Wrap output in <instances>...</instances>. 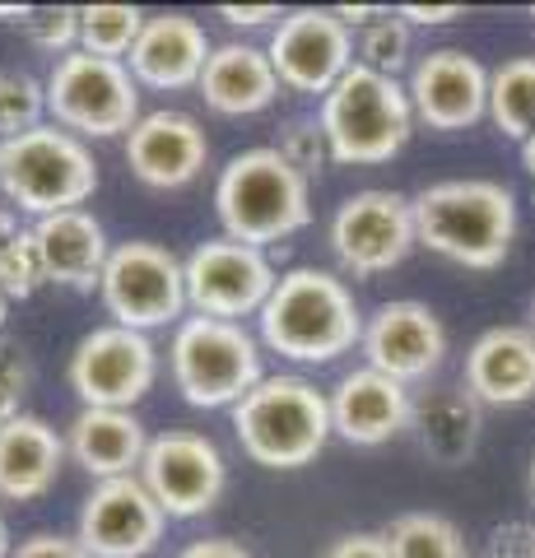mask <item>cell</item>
I'll list each match as a JSON object with an SVG mask.
<instances>
[{
    "label": "cell",
    "instance_id": "obj_38",
    "mask_svg": "<svg viewBox=\"0 0 535 558\" xmlns=\"http://www.w3.org/2000/svg\"><path fill=\"white\" fill-rule=\"evenodd\" d=\"M326 558H391V545H387V535L358 531V535H340L336 545L326 549Z\"/></svg>",
    "mask_w": 535,
    "mask_h": 558
},
{
    "label": "cell",
    "instance_id": "obj_3",
    "mask_svg": "<svg viewBox=\"0 0 535 558\" xmlns=\"http://www.w3.org/2000/svg\"><path fill=\"white\" fill-rule=\"evenodd\" d=\"M215 209L223 238L266 247V242L307 229L313 196H307V178L284 163L280 149H247L219 172Z\"/></svg>",
    "mask_w": 535,
    "mask_h": 558
},
{
    "label": "cell",
    "instance_id": "obj_43",
    "mask_svg": "<svg viewBox=\"0 0 535 558\" xmlns=\"http://www.w3.org/2000/svg\"><path fill=\"white\" fill-rule=\"evenodd\" d=\"M20 233H24V229H20V215H14L10 205H0V252H5L10 242L20 238Z\"/></svg>",
    "mask_w": 535,
    "mask_h": 558
},
{
    "label": "cell",
    "instance_id": "obj_26",
    "mask_svg": "<svg viewBox=\"0 0 535 558\" xmlns=\"http://www.w3.org/2000/svg\"><path fill=\"white\" fill-rule=\"evenodd\" d=\"M414 433L428 461L465 465L479 447V400L471 391H434L414 405Z\"/></svg>",
    "mask_w": 535,
    "mask_h": 558
},
{
    "label": "cell",
    "instance_id": "obj_36",
    "mask_svg": "<svg viewBox=\"0 0 535 558\" xmlns=\"http://www.w3.org/2000/svg\"><path fill=\"white\" fill-rule=\"evenodd\" d=\"M485 558H535V526L526 521H508L489 535V549Z\"/></svg>",
    "mask_w": 535,
    "mask_h": 558
},
{
    "label": "cell",
    "instance_id": "obj_34",
    "mask_svg": "<svg viewBox=\"0 0 535 558\" xmlns=\"http://www.w3.org/2000/svg\"><path fill=\"white\" fill-rule=\"evenodd\" d=\"M284 154V163L293 172H303V178H313V172L326 168V159H331V145H326V131H321V121H289L284 135H280V145H275Z\"/></svg>",
    "mask_w": 535,
    "mask_h": 558
},
{
    "label": "cell",
    "instance_id": "obj_44",
    "mask_svg": "<svg viewBox=\"0 0 535 558\" xmlns=\"http://www.w3.org/2000/svg\"><path fill=\"white\" fill-rule=\"evenodd\" d=\"M28 14H33V5H0V20L5 24H24Z\"/></svg>",
    "mask_w": 535,
    "mask_h": 558
},
{
    "label": "cell",
    "instance_id": "obj_50",
    "mask_svg": "<svg viewBox=\"0 0 535 558\" xmlns=\"http://www.w3.org/2000/svg\"><path fill=\"white\" fill-rule=\"evenodd\" d=\"M531 20H535V5H531Z\"/></svg>",
    "mask_w": 535,
    "mask_h": 558
},
{
    "label": "cell",
    "instance_id": "obj_14",
    "mask_svg": "<svg viewBox=\"0 0 535 558\" xmlns=\"http://www.w3.org/2000/svg\"><path fill=\"white\" fill-rule=\"evenodd\" d=\"M280 84L293 94H331L354 65V38L336 20V10H293L275 24V38L266 47Z\"/></svg>",
    "mask_w": 535,
    "mask_h": 558
},
{
    "label": "cell",
    "instance_id": "obj_48",
    "mask_svg": "<svg viewBox=\"0 0 535 558\" xmlns=\"http://www.w3.org/2000/svg\"><path fill=\"white\" fill-rule=\"evenodd\" d=\"M531 494H535V461H531Z\"/></svg>",
    "mask_w": 535,
    "mask_h": 558
},
{
    "label": "cell",
    "instance_id": "obj_1",
    "mask_svg": "<svg viewBox=\"0 0 535 558\" xmlns=\"http://www.w3.org/2000/svg\"><path fill=\"white\" fill-rule=\"evenodd\" d=\"M410 209L414 233L428 252L457 260L465 270H494L508 260L516 238V201L503 182H434L410 201Z\"/></svg>",
    "mask_w": 535,
    "mask_h": 558
},
{
    "label": "cell",
    "instance_id": "obj_23",
    "mask_svg": "<svg viewBox=\"0 0 535 558\" xmlns=\"http://www.w3.org/2000/svg\"><path fill=\"white\" fill-rule=\"evenodd\" d=\"M65 461V438L38 414H20L0 428V498L38 502L51 494Z\"/></svg>",
    "mask_w": 535,
    "mask_h": 558
},
{
    "label": "cell",
    "instance_id": "obj_28",
    "mask_svg": "<svg viewBox=\"0 0 535 558\" xmlns=\"http://www.w3.org/2000/svg\"><path fill=\"white\" fill-rule=\"evenodd\" d=\"M391 558H471L461 531L438 512H405L387 526Z\"/></svg>",
    "mask_w": 535,
    "mask_h": 558
},
{
    "label": "cell",
    "instance_id": "obj_45",
    "mask_svg": "<svg viewBox=\"0 0 535 558\" xmlns=\"http://www.w3.org/2000/svg\"><path fill=\"white\" fill-rule=\"evenodd\" d=\"M522 163H526V172L535 178V135H531V140H522Z\"/></svg>",
    "mask_w": 535,
    "mask_h": 558
},
{
    "label": "cell",
    "instance_id": "obj_16",
    "mask_svg": "<svg viewBox=\"0 0 535 558\" xmlns=\"http://www.w3.org/2000/svg\"><path fill=\"white\" fill-rule=\"evenodd\" d=\"M410 102L428 131H465L489 117V70L457 47L428 51L410 75Z\"/></svg>",
    "mask_w": 535,
    "mask_h": 558
},
{
    "label": "cell",
    "instance_id": "obj_46",
    "mask_svg": "<svg viewBox=\"0 0 535 558\" xmlns=\"http://www.w3.org/2000/svg\"><path fill=\"white\" fill-rule=\"evenodd\" d=\"M10 526H5V517H0V558H10Z\"/></svg>",
    "mask_w": 535,
    "mask_h": 558
},
{
    "label": "cell",
    "instance_id": "obj_24",
    "mask_svg": "<svg viewBox=\"0 0 535 558\" xmlns=\"http://www.w3.org/2000/svg\"><path fill=\"white\" fill-rule=\"evenodd\" d=\"M145 451V424L131 410H80L71 433H65V457H75V465L89 470L98 484L135 475Z\"/></svg>",
    "mask_w": 535,
    "mask_h": 558
},
{
    "label": "cell",
    "instance_id": "obj_8",
    "mask_svg": "<svg viewBox=\"0 0 535 558\" xmlns=\"http://www.w3.org/2000/svg\"><path fill=\"white\" fill-rule=\"evenodd\" d=\"M47 112L51 126L71 135H89V140L131 135L135 121H141V84L131 80L126 61L89 57V51L75 47L47 75Z\"/></svg>",
    "mask_w": 535,
    "mask_h": 558
},
{
    "label": "cell",
    "instance_id": "obj_42",
    "mask_svg": "<svg viewBox=\"0 0 535 558\" xmlns=\"http://www.w3.org/2000/svg\"><path fill=\"white\" fill-rule=\"evenodd\" d=\"M336 20L344 24V28H350V24H373V20H382V10H377V5H340L336 10Z\"/></svg>",
    "mask_w": 535,
    "mask_h": 558
},
{
    "label": "cell",
    "instance_id": "obj_6",
    "mask_svg": "<svg viewBox=\"0 0 535 558\" xmlns=\"http://www.w3.org/2000/svg\"><path fill=\"white\" fill-rule=\"evenodd\" d=\"M0 191L33 219L84 209L98 191V163L80 135L42 121L24 135L0 140Z\"/></svg>",
    "mask_w": 535,
    "mask_h": 558
},
{
    "label": "cell",
    "instance_id": "obj_47",
    "mask_svg": "<svg viewBox=\"0 0 535 558\" xmlns=\"http://www.w3.org/2000/svg\"><path fill=\"white\" fill-rule=\"evenodd\" d=\"M5 312H10V303H5V293H0V326H5Z\"/></svg>",
    "mask_w": 535,
    "mask_h": 558
},
{
    "label": "cell",
    "instance_id": "obj_35",
    "mask_svg": "<svg viewBox=\"0 0 535 558\" xmlns=\"http://www.w3.org/2000/svg\"><path fill=\"white\" fill-rule=\"evenodd\" d=\"M28 387V368L14 344H0V428L20 418V396Z\"/></svg>",
    "mask_w": 535,
    "mask_h": 558
},
{
    "label": "cell",
    "instance_id": "obj_25",
    "mask_svg": "<svg viewBox=\"0 0 535 558\" xmlns=\"http://www.w3.org/2000/svg\"><path fill=\"white\" fill-rule=\"evenodd\" d=\"M200 98L223 117H252V112H266L280 98V75H275V65L262 47L223 43L205 61Z\"/></svg>",
    "mask_w": 535,
    "mask_h": 558
},
{
    "label": "cell",
    "instance_id": "obj_2",
    "mask_svg": "<svg viewBox=\"0 0 535 558\" xmlns=\"http://www.w3.org/2000/svg\"><path fill=\"white\" fill-rule=\"evenodd\" d=\"M262 340L293 363H331L364 340V317L344 279L299 266L275 279L262 307Z\"/></svg>",
    "mask_w": 535,
    "mask_h": 558
},
{
    "label": "cell",
    "instance_id": "obj_20",
    "mask_svg": "<svg viewBox=\"0 0 535 558\" xmlns=\"http://www.w3.org/2000/svg\"><path fill=\"white\" fill-rule=\"evenodd\" d=\"M410 418H414L410 391L373 368L340 377V387L331 391V433H340L354 447L391 442L401 428H410Z\"/></svg>",
    "mask_w": 535,
    "mask_h": 558
},
{
    "label": "cell",
    "instance_id": "obj_7",
    "mask_svg": "<svg viewBox=\"0 0 535 558\" xmlns=\"http://www.w3.org/2000/svg\"><path fill=\"white\" fill-rule=\"evenodd\" d=\"M172 381L186 405L196 410H223L238 405L256 381H262V354L256 340L238 322L215 317H186L168 349Z\"/></svg>",
    "mask_w": 535,
    "mask_h": 558
},
{
    "label": "cell",
    "instance_id": "obj_9",
    "mask_svg": "<svg viewBox=\"0 0 535 558\" xmlns=\"http://www.w3.org/2000/svg\"><path fill=\"white\" fill-rule=\"evenodd\" d=\"M102 307H108L112 326L126 330H154L182 317L186 307V275L182 260L159 242H122L108 256L102 270Z\"/></svg>",
    "mask_w": 535,
    "mask_h": 558
},
{
    "label": "cell",
    "instance_id": "obj_32",
    "mask_svg": "<svg viewBox=\"0 0 535 558\" xmlns=\"http://www.w3.org/2000/svg\"><path fill=\"white\" fill-rule=\"evenodd\" d=\"M42 284H47V266H42L38 238H33V229H24L5 252H0V293H5V303H14V299L24 303Z\"/></svg>",
    "mask_w": 535,
    "mask_h": 558
},
{
    "label": "cell",
    "instance_id": "obj_22",
    "mask_svg": "<svg viewBox=\"0 0 535 558\" xmlns=\"http://www.w3.org/2000/svg\"><path fill=\"white\" fill-rule=\"evenodd\" d=\"M465 391L479 405H522L535 396V336L522 326L485 330L465 354Z\"/></svg>",
    "mask_w": 535,
    "mask_h": 558
},
{
    "label": "cell",
    "instance_id": "obj_41",
    "mask_svg": "<svg viewBox=\"0 0 535 558\" xmlns=\"http://www.w3.org/2000/svg\"><path fill=\"white\" fill-rule=\"evenodd\" d=\"M178 558H252V554L243 545H233V539H196Z\"/></svg>",
    "mask_w": 535,
    "mask_h": 558
},
{
    "label": "cell",
    "instance_id": "obj_19",
    "mask_svg": "<svg viewBox=\"0 0 535 558\" xmlns=\"http://www.w3.org/2000/svg\"><path fill=\"white\" fill-rule=\"evenodd\" d=\"M210 51L215 47L196 20H186V14H154L131 47L126 70L145 89L172 94V89H186V84H200Z\"/></svg>",
    "mask_w": 535,
    "mask_h": 558
},
{
    "label": "cell",
    "instance_id": "obj_40",
    "mask_svg": "<svg viewBox=\"0 0 535 558\" xmlns=\"http://www.w3.org/2000/svg\"><path fill=\"white\" fill-rule=\"evenodd\" d=\"M396 14H401L405 24L428 28V24H452V20H461V5H401Z\"/></svg>",
    "mask_w": 535,
    "mask_h": 558
},
{
    "label": "cell",
    "instance_id": "obj_5",
    "mask_svg": "<svg viewBox=\"0 0 535 558\" xmlns=\"http://www.w3.org/2000/svg\"><path fill=\"white\" fill-rule=\"evenodd\" d=\"M233 433L256 465L299 470L331 438V400L303 377H262L233 405Z\"/></svg>",
    "mask_w": 535,
    "mask_h": 558
},
{
    "label": "cell",
    "instance_id": "obj_30",
    "mask_svg": "<svg viewBox=\"0 0 535 558\" xmlns=\"http://www.w3.org/2000/svg\"><path fill=\"white\" fill-rule=\"evenodd\" d=\"M42 112L47 84H38L28 70H0V140L42 126Z\"/></svg>",
    "mask_w": 535,
    "mask_h": 558
},
{
    "label": "cell",
    "instance_id": "obj_18",
    "mask_svg": "<svg viewBox=\"0 0 535 558\" xmlns=\"http://www.w3.org/2000/svg\"><path fill=\"white\" fill-rule=\"evenodd\" d=\"M205 159H210V140H205L200 121L186 112H149L135 121V131L126 135V163L145 186H186L200 178Z\"/></svg>",
    "mask_w": 535,
    "mask_h": 558
},
{
    "label": "cell",
    "instance_id": "obj_4",
    "mask_svg": "<svg viewBox=\"0 0 535 558\" xmlns=\"http://www.w3.org/2000/svg\"><path fill=\"white\" fill-rule=\"evenodd\" d=\"M321 131L336 163L373 168L391 163L405 149L414 131V102L391 75H377L368 65H350L344 80L321 98Z\"/></svg>",
    "mask_w": 535,
    "mask_h": 558
},
{
    "label": "cell",
    "instance_id": "obj_27",
    "mask_svg": "<svg viewBox=\"0 0 535 558\" xmlns=\"http://www.w3.org/2000/svg\"><path fill=\"white\" fill-rule=\"evenodd\" d=\"M489 117L508 140L535 135V57L503 61L489 75Z\"/></svg>",
    "mask_w": 535,
    "mask_h": 558
},
{
    "label": "cell",
    "instance_id": "obj_11",
    "mask_svg": "<svg viewBox=\"0 0 535 558\" xmlns=\"http://www.w3.org/2000/svg\"><path fill=\"white\" fill-rule=\"evenodd\" d=\"M154 377H159V354L149 336L126 326L89 330L71 354V387L84 400V410H131Z\"/></svg>",
    "mask_w": 535,
    "mask_h": 558
},
{
    "label": "cell",
    "instance_id": "obj_33",
    "mask_svg": "<svg viewBox=\"0 0 535 558\" xmlns=\"http://www.w3.org/2000/svg\"><path fill=\"white\" fill-rule=\"evenodd\" d=\"M24 33L38 51H51V57L61 61L80 47V10L75 5H42L24 20Z\"/></svg>",
    "mask_w": 535,
    "mask_h": 558
},
{
    "label": "cell",
    "instance_id": "obj_39",
    "mask_svg": "<svg viewBox=\"0 0 535 558\" xmlns=\"http://www.w3.org/2000/svg\"><path fill=\"white\" fill-rule=\"evenodd\" d=\"M219 20L233 28H262L270 20H284V14L275 5H219Z\"/></svg>",
    "mask_w": 535,
    "mask_h": 558
},
{
    "label": "cell",
    "instance_id": "obj_49",
    "mask_svg": "<svg viewBox=\"0 0 535 558\" xmlns=\"http://www.w3.org/2000/svg\"><path fill=\"white\" fill-rule=\"evenodd\" d=\"M526 330H531V336H535V312H531V326H526Z\"/></svg>",
    "mask_w": 535,
    "mask_h": 558
},
{
    "label": "cell",
    "instance_id": "obj_17",
    "mask_svg": "<svg viewBox=\"0 0 535 558\" xmlns=\"http://www.w3.org/2000/svg\"><path fill=\"white\" fill-rule=\"evenodd\" d=\"M364 354L373 373L405 387L442 368L447 330L424 303H382L364 326Z\"/></svg>",
    "mask_w": 535,
    "mask_h": 558
},
{
    "label": "cell",
    "instance_id": "obj_12",
    "mask_svg": "<svg viewBox=\"0 0 535 558\" xmlns=\"http://www.w3.org/2000/svg\"><path fill=\"white\" fill-rule=\"evenodd\" d=\"M141 484L154 494L163 517L186 521L215 508L223 484H229V470H223V457L210 438H200L192 428H168L159 438H149Z\"/></svg>",
    "mask_w": 535,
    "mask_h": 558
},
{
    "label": "cell",
    "instance_id": "obj_21",
    "mask_svg": "<svg viewBox=\"0 0 535 558\" xmlns=\"http://www.w3.org/2000/svg\"><path fill=\"white\" fill-rule=\"evenodd\" d=\"M33 238H38L42 266H47V284H65L75 293H94L102 284V270H108V233L89 209H61V215H47L33 223Z\"/></svg>",
    "mask_w": 535,
    "mask_h": 558
},
{
    "label": "cell",
    "instance_id": "obj_10",
    "mask_svg": "<svg viewBox=\"0 0 535 558\" xmlns=\"http://www.w3.org/2000/svg\"><path fill=\"white\" fill-rule=\"evenodd\" d=\"M186 275V303L196 307V317H215V322H238V317H262L266 299L275 293V266L266 260L262 247L233 238H215L182 260Z\"/></svg>",
    "mask_w": 535,
    "mask_h": 558
},
{
    "label": "cell",
    "instance_id": "obj_31",
    "mask_svg": "<svg viewBox=\"0 0 535 558\" xmlns=\"http://www.w3.org/2000/svg\"><path fill=\"white\" fill-rule=\"evenodd\" d=\"M405 57H410V24L401 14L382 10V20H373L364 28V38H358V65L396 80V70L405 65Z\"/></svg>",
    "mask_w": 535,
    "mask_h": 558
},
{
    "label": "cell",
    "instance_id": "obj_37",
    "mask_svg": "<svg viewBox=\"0 0 535 558\" xmlns=\"http://www.w3.org/2000/svg\"><path fill=\"white\" fill-rule=\"evenodd\" d=\"M10 558H94L80 545V535H28Z\"/></svg>",
    "mask_w": 535,
    "mask_h": 558
},
{
    "label": "cell",
    "instance_id": "obj_13",
    "mask_svg": "<svg viewBox=\"0 0 535 558\" xmlns=\"http://www.w3.org/2000/svg\"><path fill=\"white\" fill-rule=\"evenodd\" d=\"M414 242H420L414 209L396 191H358L331 219V247L354 279H373L391 266H401Z\"/></svg>",
    "mask_w": 535,
    "mask_h": 558
},
{
    "label": "cell",
    "instance_id": "obj_15",
    "mask_svg": "<svg viewBox=\"0 0 535 558\" xmlns=\"http://www.w3.org/2000/svg\"><path fill=\"white\" fill-rule=\"evenodd\" d=\"M168 517L141 475L102 480L80 508V545L94 558H145L163 539Z\"/></svg>",
    "mask_w": 535,
    "mask_h": 558
},
{
    "label": "cell",
    "instance_id": "obj_29",
    "mask_svg": "<svg viewBox=\"0 0 535 558\" xmlns=\"http://www.w3.org/2000/svg\"><path fill=\"white\" fill-rule=\"evenodd\" d=\"M145 28V14L135 5H84L80 10V51L108 61H126L135 38Z\"/></svg>",
    "mask_w": 535,
    "mask_h": 558
}]
</instances>
